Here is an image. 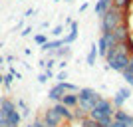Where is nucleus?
Returning <instances> with one entry per match:
<instances>
[{
    "label": "nucleus",
    "mask_w": 133,
    "mask_h": 127,
    "mask_svg": "<svg viewBox=\"0 0 133 127\" xmlns=\"http://www.w3.org/2000/svg\"><path fill=\"white\" fill-rule=\"evenodd\" d=\"M125 70H127V72H131V73H133V56H131V60H129V66L125 68Z\"/></svg>",
    "instance_id": "obj_29"
},
{
    "label": "nucleus",
    "mask_w": 133,
    "mask_h": 127,
    "mask_svg": "<svg viewBox=\"0 0 133 127\" xmlns=\"http://www.w3.org/2000/svg\"><path fill=\"white\" fill-rule=\"evenodd\" d=\"M66 2H72V0H66Z\"/></svg>",
    "instance_id": "obj_34"
},
{
    "label": "nucleus",
    "mask_w": 133,
    "mask_h": 127,
    "mask_svg": "<svg viewBox=\"0 0 133 127\" xmlns=\"http://www.w3.org/2000/svg\"><path fill=\"white\" fill-rule=\"evenodd\" d=\"M12 79H14V73H6V76H4V88H10V85H12Z\"/></svg>",
    "instance_id": "obj_24"
},
{
    "label": "nucleus",
    "mask_w": 133,
    "mask_h": 127,
    "mask_svg": "<svg viewBox=\"0 0 133 127\" xmlns=\"http://www.w3.org/2000/svg\"><path fill=\"white\" fill-rule=\"evenodd\" d=\"M0 64H4V58H2V56H0Z\"/></svg>",
    "instance_id": "obj_32"
},
{
    "label": "nucleus",
    "mask_w": 133,
    "mask_h": 127,
    "mask_svg": "<svg viewBox=\"0 0 133 127\" xmlns=\"http://www.w3.org/2000/svg\"><path fill=\"white\" fill-rule=\"evenodd\" d=\"M131 95V89H127V88H123V89H119L115 95H113V105H115V109H121L123 107V103L127 101V97Z\"/></svg>",
    "instance_id": "obj_9"
},
{
    "label": "nucleus",
    "mask_w": 133,
    "mask_h": 127,
    "mask_svg": "<svg viewBox=\"0 0 133 127\" xmlns=\"http://www.w3.org/2000/svg\"><path fill=\"white\" fill-rule=\"evenodd\" d=\"M70 26H72V28H70V34H68V36H64V42H66L68 46H70V44L74 42V40L78 38V24H76V22H72Z\"/></svg>",
    "instance_id": "obj_14"
},
{
    "label": "nucleus",
    "mask_w": 133,
    "mask_h": 127,
    "mask_svg": "<svg viewBox=\"0 0 133 127\" xmlns=\"http://www.w3.org/2000/svg\"><path fill=\"white\" fill-rule=\"evenodd\" d=\"M123 46L127 48L129 56H133V38H127V40H125V42H123Z\"/></svg>",
    "instance_id": "obj_23"
},
{
    "label": "nucleus",
    "mask_w": 133,
    "mask_h": 127,
    "mask_svg": "<svg viewBox=\"0 0 133 127\" xmlns=\"http://www.w3.org/2000/svg\"><path fill=\"white\" fill-rule=\"evenodd\" d=\"M48 79H50V76H48V73H40V77H38V82H40V83H46Z\"/></svg>",
    "instance_id": "obj_27"
},
{
    "label": "nucleus",
    "mask_w": 133,
    "mask_h": 127,
    "mask_svg": "<svg viewBox=\"0 0 133 127\" xmlns=\"http://www.w3.org/2000/svg\"><path fill=\"white\" fill-rule=\"evenodd\" d=\"M89 115V113H88V111H85V109H82V107H79V105H78V107H76V109H74V119H76V121H82V119H83V117H88Z\"/></svg>",
    "instance_id": "obj_17"
},
{
    "label": "nucleus",
    "mask_w": 133,
    "mask_h": 127,
    "mask_svg": "<svg viewBox=\"0 0 133 127\" xmlns=\"http://www.w3.org/2000/svg\"><path fill=\"white\" fill-rule=\"evenodd\" d=\"M34 42L40 44V46H44L46 42H48V36H46V34H36V36H34Z\"/></svg>",
    "instance_id": "obj_20"
},
{
    "label": "nucleus",
    "mask_w": 133,
    "mask_h": 127,
    "mask_svg": "<svg viewBox=\"0 0 133 127\" xmlns=\"http://www.w3.org/2000/svg\"><path fill=\"white\" fill-rule=\"evenodd\" d=\"M79 127H99V123L95 121V119H91V117H83L82 121H79Z\"/></svg>",
    "instance_id": "obj_18"
},
{
    "label": "nucleus",
    "mask_w": 133,
    "mask_h": 127,
    "mask_svg": "<svg viewBox=\"0 0 133 127\" xmlns=\"http://www.w3.org/2000/svg\"><path fill=\"white\" fill-rule=\"evenodd\" d=\"M109 127H125V125H123V123H119V121H115V119H113V123H111Z\"/></svg>",
    "instance_id": "obj_30"
},
{
    "label": "nucleus",
    "mask_w": 133,
    "mask_h": 127,
    "mask_svg": "<svg viewBox=\"0 0 133 127\" xmlns=\"http://www.w3.org/2000/svg\"><path fill=\"white\" fill-rule=\"evenodd\" d=\"M54 56H56V58H68V56H70V48H68V44H64L62 48H58V50L54 52Z\"/></svg>",
    "instance_id": "obj_19"
},
{
    "label": "nucleus",
    "mask_w": 133,
    "mask_h": 127,
    "mask_svg": "<svg viewBox=\"0 0 133 127\" xmlns=\"http://www.w3.org/2000/svg\"><path fill=\"white\" fill-rule=\"evenodd\" d=\"M52 107H54V109H56V113H58V115H60V117H62V119H64L66 123H74V121H76V119H74V109H70V107H68V105H64L62 101L54 103Z\"/></svg>",
    "instance_id": "obj_8"
},
{
    "label": "nucleus",
    "mask_w": 133,
    "mask_h": 127,
    "mask_svg": "<svg viewBox=\"0 0 133 127\" xmlns=\"http://www.w3.org/2000/svg\"><path fill=\"white\" fill-rule=\"evenodd\" d=\"M62 103L64 105H68L70 109H76L78 107V103H79V97H78V91H68L64 97H62Z\"/></svg>",
    "instance_id": "obj_11"
},
{
    "label": "nucleus",
    "mask_w": 133,
    "mask_h": 127,
    "mask_svg": "<svg viewBox=\"0 0 133 127\" xmlns=\"http://www.w3.org/2000/svg\"><path fill=\"white\" fill-rule=\"evenodd\" d=\"M113 6L119 8L121 12H129L133 6V0H113Z\"/></svg>",
    "instance_id": "obj_15"
},
{
    "label": "nucleus",
    "mask_w": 133,
    "mask_h": 127,
    "mask_svg": "<svg viewBox=\"0 0 133 127\" xmlns=\"http://www.w3.org/2000/svg\"><path fill=\"white\" fill-rule=\"evenodd\" d=\"M62 32H64V28H62V26H56L54 30H52V36H56V38H60V36H62Z\"/></svg>",
    "instance_id": "obj_25"
},
{
    "label": "nucleus",
    "mask_w": 133,
    "mask_h": 127,
    "mask_svg": "<svg viewBox=\"0 0 133 127\" xmlns=\"http://www.w3.org/2000/svg\"><path fill=\"white\" fill-rule=\"evenodd\" d=\"M113 115H115V105L111 99H105V97H101L94 105V109L89 111V117L99 123V127H109L113 123Z\"/></svg>",
    "instance_id": "obj_1"
},
{
    "label": "nucleus",
    "mask_w": 133,
    "mask_h": 127,
    "mask_svg": "<svg viewBox=\"0 0 133 127\" xmlns=\"http://www.w3.org/2000/svg\"><path fill=\"white\" fill-rule=\"evenodd\" d=\"M2 85H4V76L0 73V88H2Z\"/></svg>",
    "instance_id": "obj_31"
},
{
    "label": "nucleus",
    "mask_w": 133,
    "mask_h": 127,
    "mask_svg": "<svg viewBox=\"0 0 133 127\" xmlns=\"http://www.w3.org/2000/svg\"><path fill=\"white\" fill-rule=\"evenodd\" d=\"M66 44V42H64V38H56V40H48V42H46L44 46H42V50L44 52H52V54H54L56 50H58V48H62V46Z\"/></svg>",
    "instance_id": "obj_13"
},
{
    "label": "nucleus",
    "mask_w": 133,
    "mask_h": 127,
    "mask_svg": "<svg viewBox=\"0 0 133 127\" xmlns=\"http://www.w3.org/2000/svg\"><path fill=\"white\" fill-rule=\"evenodd\" d=\"M119 44V40L115 38L113 32H101L99 36V42H97V50H99V56H105L111 48H115Z\"/></svg>",
    "instance_id": "obj_6"
},
{
    "label": "nucleus",
    "mask_w": 133,
    "mask_h": 127,
    "mask_svg": "<svg viewBox=\"0 0 133 127\" xmlns=\"http://www.w3.org/2000/svg\"><path fill=\"white\" fill-rule=\"evenodd\" d=\"M111 6H113V0H97V2H95V14H97V16H103V14H105L107 10H109Z\"/></svg>",
    "instance_id": "obj_12"
},
{
    "label": "nucleus",
    "mask_w": 133,
    "mask_h": 127,
    "mask_svg": "<svg viewBox=\"0 0 133 127\" xmlns=\"http://www.w3.org/2000/svg\"><path fill=\"white\" fill-rule=\"evenodd\" d=\"M32 125H34V127H46L44 121H42V117H36V119H32Z\"/></svg>",
    "instance_id": "obj_26"
},
{
    "label": "nucleus",
    "mask_w": 133,
    "mask_h": 127,
    "mask_svg": "<svg viewBox=\"0 0 133 127\" xmlns=\"http://www.w3.org/2000/svg\"><path fill=\"white\" fill-rule=\"evenodd\" d=\"M97 54H99L97 46H91V50H89V54H88V64H89V66H94V64H95V60H97Z\"/></svg>",
    "instance_id": "obj_16"
},
{
    "label": "nucleus",
    "mask_w": 133,
    "mask_h": 127,
    "mask_svg": "<svg viewBox=\"0 0 133 127\" xmlns=\"http://www.w3.org/2000/svg\"><path fill=\"white\" fill-rule=\"evenodd\" d=\"M40 117H42V121H44L46 127H62L64 123H66L60 115H58V113H56L54 107H48V109H46Z\"/></svg>",
    "instance_id": "obj_7"
},
{
    "label": "nucleus",
    "mask_w": 133,
    "mask_h": 127,
    "mask_svg": "<svg viewBox=\"0 0 133 127\" xmlns=\"http://www.w3.org/2000/svg\"><path fill=\"white\" fill-rule=\"evenodd\" d=\"M66 77H68L66 72H60V73H58V79H60V82H66Z\"/></svg>",
    "instance_id": "obj_28"
},
{
    "label": "nucleus",
    "mask_w": 133,
    "mask_h": 127,
    "mask_svg": "<svg viewBox=\"0 0 133 127\" xmlns=\"http://www.w3.org/2000/svg\"><path fill=\"white\" fill-rule=\"evenodd\" d=\"M68 91H79L74 83H68V82H58L54 85V88L48 91V97H50L54 103H58V101H62V97L68 93Z\"/></svg>",
    "instance_id": "obj_5"
},
{
    "label": "nucleus",
    "mask_w": 133,
    "mask_h": 127,
    "mask_svg": "<svg viewBox=\"0 0 133 127\" xmlns=\"http://www.w3.org/2000/svg\"><path fill=\"white\" fill-rule=\"evenodd\" d=\"M78 97H79V103L78 105L82 107V109H85L88 113L94 109V105L101 99V95L97 93L95 89H91V88H82L78 91Z\"/></svg>",
    "instance_id": "obj_4"
},
{
    "label": "nucleus",
    "mask_w": 133,
    "mask_h": 127,
    "mask_svg": "<svg viewBox=\"0 0 133 127\" xmlns=\"http://www.w3.org/2000/svg\"><path fill=\"white\" fill-rule=\"evenodd\" d=\"M26 127H34V125H32V123H30V125H26Z\"/></svg>",
    "instance_id": "obj_33"
},
{
    "label": "nucleus",
    "mask_w": 133,
    "mask_h": 127,
    "mask_svg": "<svg viewBox=\"0 0 133 127\" xmlns=\"http://www.w3.org/2000/svg\"><path fill=\"white\" fill-rule=\"evenodd\" d=\"M127 18H129V12H121L119 8L111 6L109 10L101 16V32H111V30H115V28L121 26Z\"/></svg>",
    "instance_id": "obj_3"
},
{
    "label": "nucleus",
    "mask_w": 133,
    "mask_h": 127,
    "mask_svg": "<svg viewBox=\"0 0 133 127\" xmlns=\"http://www.w3.org/2000/svg\"><path fill=\"white\" fill-rule=\"evenodd\" d=\"M121 76H123V79H125V82H127L129 85L133 88V73H131V72H127V70H123V72H121Z\"/></svg>",
    "instance_id": "obj_22"
},
{
    "label": "nucleus",
    "mask_w": 133,
    "mask_h": 127,
    "mask_svg": "<svg viewBox=\"0 0 133 127\" xmlns=\"http://www.w3.org/2000/svg\"><path fill=\"white\" fill-rule=\"evenodd\" d=\"M113 119L119 121V123H123L125 127H133V115H131V113H127V111H123V109H115Z\"/></svg>",
    "instance_id": "obj_10"
},
{
    "label": "nucleus",
    "mask_w": 133,
    "mask_h": 127,
    "mask_svg": "<svg viewBox=\"0 0 133 127\" xmlns=\"http://www.w3.org/2000/svg\"><path fill=\"white\" fill-rule=\"evenodd\" d=\"M16 107H18V109H22V111H20L22 115H28V113H30V111H28V105L24 103L22 99H18V101H16Z\"/></svg>",
    "instance_id": "obj_21"
},
{
    "label": "nucleus",
    "mask_w": 133,
    "mask_h": 127,
    "mask_svg": "<svg viewBox=\"0 0 133 127\" xmlns=\"http://www.w3.org/2000/svg\"><path fill=\"white\" fill-rule=\"evenodd\" d=\"M103 58H105L107 66H109L111 70H115V72H123V70L129 66V60H131L127 48H125L123 44H117L115 48H111Z\"/></svg>",
    "instance_id": "obj_2"
}]
</instances>
